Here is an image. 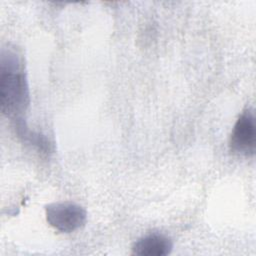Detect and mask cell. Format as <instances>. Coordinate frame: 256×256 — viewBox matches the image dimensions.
<instances>
[{
	"mask_svg": "<svg viewBox=\"0 0 256 256\" xmlns=\"http://www.w3.org/2000/svg\"><path fill=\"white\" fill-rule=\"evenodd\" d=\"M0 104L4 115L16 119L29 105V88L23 63L11 49L1 52Z\"/></svg>",
	"mask_w": 256,
	"mask_h": 256,
	"instance_id": "1",
	"label": "cell"
},
{
	"mask_svg": "<svg viewBox=\"0 0 256 256\" xmlns=\"http://www.w3.org/2000/svg\"><path fill=\"white\" fill-rule=\"evenodd\" d=\"M47 222L56 230L70 233L81 228L87 219L86 210L74 202H55L46 206Z\"/></svg>",
	"mask_w": 256,
	"mask_h": 256,
	"instance_id": "2",
	"label": "cell"
},
{
	"mask_svg": "<svg viewBox=\"0 0 256 256\" xmlns=\"http://www.w3.org/2000/svg\"><path fill=\"white\" fill-rule=\"evenodd\" d=\"M230 149L232 152L251 157L256 150V124L252 109L245 110L236 121L231 138Z\"/></svg>",
	"mask_w": 256,
	"mask_h": 256,
	"instance_id": "3",
	"label": "cell"
},
{
	"mask_svg": "<svg viewBox=\"0 0 256 256\" xmlns=\"http://www.w3.org/2000/svg\"><path fill=\"white\" fill-rule=\"evenodd\" d=\"M172 247V241L166 235L150 233L134 243L132 253L140 256H165L171 252Z\"/></svg>",
	"mask_w": 256,
	"mask_h": 256,
	"instance_id": "4",
	"label": "cell"
}]
</instances>
